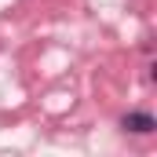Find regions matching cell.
Returning <instances> with one entry per match:
<instances>
[{
    "label": "cell",
    "instance_id": "6da1fadb",
    "mask_svg": "<svg viewBox=\"0 0 157 157\" xmlns=\"http://www.w3.org/2000/svg\"><path fill=\"white\" fill-rule=\"evenodd\" d=\"M121 128H124V132H135V135H150L157 128V121L150 117V113H143V110H135V113H124Z\"/></svg>",
    "mask_w": 157,
    "mask_h": 157
}]
</instances>
